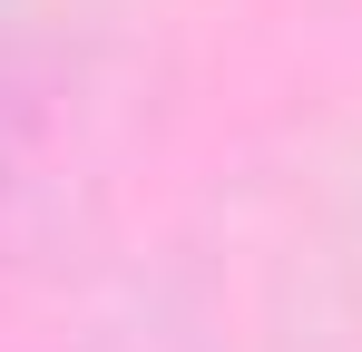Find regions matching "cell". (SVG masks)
Here are the masks:
<instances>
[{
	"instance_id": "1",
	"label": "cell",
	"mask_w": 362,
	"mask_h": 352,
	"mask_svg": "<svg viewBox=\"0 0 362 352\" xmlns=\"http://www.w3.org/2000/svg\"><path fill=\"white\" fill-rule=\"evenodd\" d=\"M20 147H30V98H20V69L0 49V196L20 186Z\"/></svg>"
}]
</instances>
